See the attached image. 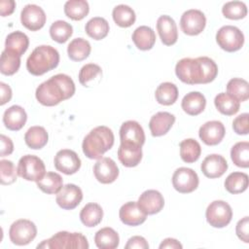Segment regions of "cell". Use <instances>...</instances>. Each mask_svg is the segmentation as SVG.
I'll use <instances>...</instances> for the list:
<instances>
[{"label":"cell","instance_id":"cell-1","mask_svg":"<svg viewBox=\"0 0 249 249\" xmlns=\"http://www.w3.org/2000/svg\"><path fill=\"white\" fill-rule=\"evenodd\" d=\"M175 74L180 81L188 85L208 84L217 77L218 66L208 56L184 57L176 63Z\"/></svg>","mask_w":249,"mask_h":249},{"label":"cell","instance_id":"cell-2","mask_svg":"<svg viewBox=\"0 0 249 249\" xmlns=\"http://www.w3.org/2000/svg\"><path fill=\"white\" fill-rule=\"evenodd\" d=\"M75 84L68 75L56 74L43 82L35 92L36 99L44 106H54L73 96Z\"/></svg>","mask_w":249,"mask_h":249},{"label":"cell","instance_id":"cell-3","mask_svg":"<svg viewBox=\"0 0 249 249\" xmlns=\"http://www.w3.org/2000/svg\"><path fill=\"white\" fill-rule=\"evenodd\" d=\"M113 131L105 125H99L91 129L82 143L83 153L91 160H99L114 145Z\"/></svg>","mask_w":249,"mask_h":249},{"label":"cell","instance_id":"cell-4","mask_svg":"<svg viewBox=\"0 0 249 249\" xmlns=\"http://www.w3.org/2000/svg\"><path fill=\"white\" fill-rule=\"evenodd\" d=\"M59 62V53L56 49L49 45L36 47L26 60L28 72L34 76H41L54 69Z\"/></svg>","mask_w":249,"mask_h":249},{"label":"cell","instance_id":"cell-5","mask_svg":"<svg viewBox=\"0 0 249 249\" xmlns=\"http://www.w3.org/2000/svg\"><path fill=\"white\" fill-rule=\"evenodd\" d=\"M89 242L85 235L81 232H68L65 231H58L49 239L43 240L37 245V248L44 249H63V248H78L88 249Z\"/></svg>","mask_w":249,"mask_h":249},{"label":"cell","instance_id":"cell-6","mask_svg":"<svg viewBox=\"0 0 249 249\" xmlns=\"http://www.w3.org/2000/svg\"><path fill=\"white\" fill-rule=\"evenodd\" d=\"M18 174L27 180L38 182L46 174L44 161L37 156L25 155L21 157L18 163Z\"/></svg>","mask_w":249,"mask_h":249},{"label":"cell","instance_id":"cell-7","mask_svg":"<svg viewBox=\"0 0 249 249\" xmlns=\"http://www.w3.org/2000/svg\"><path fill=\"white\" fill-rule=\"evenodd\" d=\"M216 42L222 50L232 53L242 48L244 35L236 26L224 25L216 33Z\"/></svg>","mask_w":249,"mask_h":249},{"label":"cell","instance_id":"cell-8","mask_svg":"<svg viewBox=\"0 0 249 249\" xmlns=\"http://www.w3.org/2000/svg\"><path fill=\"white\" fill-rule=\"evenodd\" d=\"M206 221L213 228H224L228 226L232 218L231 205L224 200H214L206 208Z\"/></svg>","mask_w":249,"mask_h":249},{"label":"cell","instance_id":"cell-9","mask_svg":"<svg viewBox=\"0 0 249 249\" xmlns=\"http://www.w3.org/2000/svg\"><path fill=\"white\" fill-rule=\"evenodd\" d=\"M37 234V228L33 222L27 219H19L14 222L9 230L11 241L16 245H26L30 243Z\"/></svg>","mask_w":249,"mask_h":249},{"label":"cell","instance_id":"cell-10","mask_svg":"<svg viewBox=\"0 0 249 249\" xmlns=\"http://www.w3.org/2000/svg\"><path fill=\"white\" fill-rule=\"evenodd\" d=\"M198 176L196 172L189 167H179L172 175V185L181 194H189L198 187Z\"/></svg>","mask_w":249,"mask_h":249},{"label":"cell","instance_id":"cell-11","mask_svg":"<svg viewBox=\"0 0 249 249\" xmlns=\"http://www.w3.org/2000/svg\"><path fill=\"white\" fill-rule=\"evenodd\" d=\"M206 25V18L200 10L191 9L183 13L180 19L182 31L190 36L198 35Z\"/></svg>","mask_w":249,"mask_h":249},{"label":"cell","instance_id":"cell-12","mask_svg":"<svg viewBox=\"0 0 249 249\" xmlns=\"http://www.w3.org/2000/svg\"><path fill=\"white\" fill-rule=\"evenodd\" d=\"M56 170L71 175L76 173L81 167V160L76 152L70 149H62L56 153L53 160Z\"/></svg>","mask_w":249,"mask_h":249},{"label":"cell","instance_id":"cell-13","mask_svg":"<svg viewBox=\"0 0 249 249\" xmlns=\"http://www.w3.org/2000/svg\"><path fill=\"white\" fill-rule=\"evenodd\" d=\"M46 14L44 10L35 4H28L24 6L20 13L21 24L31 31L41 29L46 23Z\"/></svg>","mask_w":249,"mask_h":249},{"label":"cell","instance_id":"cell-14","mask_svg":"<svg viewBox=\"0 0 249 249\" xmlns=\"http://www.w3.org/2000/svg\"><path fill=\"white\" fill-rule=\"evenodd\" d=\"M83 199V192L80 187L75 184H66L62 186L56 194V203L65 210L76 208Z\"/></svg>","mask_w":249,"mask_h":249},{"label":"cell","instance_id":"cell-15","mask_svg":"<svg viewBox=\"0 0 249 249\" xmlns=\"http://www.w3.org/2000/svg\"><path fill=\"white\" fill-rule=\"evenodd\" d=\"M93 174L98 182L111 184L119 176V167L111 158H101L94 163Z\"/></svg>","mask_w":249,"mask_h":249},{"label":"cell","instance_id":"cell-16","mask_svg":"<svg viewBox=\"0 0 249 249\" xmlns=\"http://www.w3.org/2000/svg\"><path fill=\"white\" fill-rule=\"evenodd\" d=\"M226 133L225 125L220 121H209L203 124L198 130L199 138L208 146L219 144Z\"/></svg>","mask_w":249,"mask_h":249},{"label":"cell","instance_id":"cell-17","mask_svg":"<svg viewBox=\"0 0 249 249\" xmlns=\"http://www.w3.org/2000/svg\"><path fill=\"white\" fill-rule=\"evenodd\" d=\"M137 203L147 215H154L163 208L164 199L159 191L147 190L140 195Z\"/></svg>","mask_w":249,"mask_h":249},{"label":"cell","instance_id":"cell-18","mask_svg":"<svg viewBox=\"0 0 249 249\" xmlns=\"http://www.w3.org/2000/svg\"><path fill=\"white\" fill-rule=\"evenodd\" d=\"M121 143H131L143 146L145 143V133L143 127L136 121H126L120 128Z\"/></svg>","mask_w":249,"mask_h":249},{"label":"cell","instance_id":"cell-19","mask_svg":"<svg viewBox=\"0 0 249 249\" xmlns=\"http://www.w3.org/2000/svg\"><path fill=\"white\" fill-rule=\"evenodd\" d=\"M121 221L127 226H139L146 221L147 214L139 207L136 201H128L123 204L119 211Z\"/></svg>","mask_w":249,"mask_h":249},{"label":"cell","instance_id":"cell-20","mask_svg":"<svg viewBox=\"0 0 249 249\" xmlns=\"http://www.w3.org/2000/svg\"><path fill=\"white\" fill-rule=\"evenodd\" d=\"M200 168L207 178H219L227 171L228 162L223 156L211 154L202 160Z\"/></svg>","mask_w":249,"mask_h":249},{"label":"cell","instance_id":"cell-21","mask_svg":"<svg viewBox=\"0 0 249 249\" xmlns=\"http://www.w3.org/2000/svg\"><path fill=\"white\" fill-rule=\"evenodd\" d=\"M157 29L161 42L166 46L174 45L178 39V31L175 20L167 16H160L157 20Z\"/></svg>","mask_w":249,"mask_h":249},{"label":"cell","instance_id":"cell-22","mask_svg":"<svg viewBox=\"0 0 249 249\" xmlns=\"http://www.w3.org/2000/svg\"><path fill=\"white\" fill-rule=\"evenodd\" d=\"M142 146L131 143H121L118 149V158L125 167H134L142 160Z\"/></svg>","mask_w":249,"mask_h":249},{"label":"cell","instance_id":"cell-23","mask_svg":"<svg viewBox=\"0 0 249 249\" xmlns=\"http://www.w3.org/2000/svg\"><path fill=\"white\" fill-rule=\"evenodd\" d=\"M27 120L25 110L19 105H13L5 110L3 114V123L5 126L13 131L21 129Z\"/></svg>","mask_w":249,"mask_h":249},{"label":"cell","instance_id":"cell-24","mask_svg":"<svg viewBox=\"0 0 249 249\" xmlns=\"http://www.w3.org/2000/svg\"><path fill=\"white\" fill-rule=\"evenodd\" d=\"M175 123V116L168 112L156 113L149 122V128L153 136L164 135Z\"/></svg>","mask_w":249,"mask_h":249},{"label":"cell","instance_id":"cell-25","mask_svg":"<svg viewBox=\"0 0 249 249\" xmlns=\"http://www.w3.org/2000/svg\"><path fill=\"white\" fill-rule=\"evenodd\" d=\"M181 106L188 115L196 116L205 109L206 99L199 91H191L183 97Z\"/></svg>","mask_w":249,"mask_h":249},{"label":"cell","instance_id":"cell-26","mask_svg":"<svg viewBox=\"0 0 249 249\" xmlns=\"http://www.w3.org/2000/svg\"><path fill=\"white\" fill-rule=\"evenodd\" d=\"M131 39L137 49L148 51L151 50L156 43V34L150 26L141 25L133 31Z\"/></svg>","mask_w":249,"mask_h":249},{"label":"cell","instance_id":"cell-27","mask_svg":"<svg viewBox=\"0 0 249 249\" xmlns=\"http://www.w3.org/2000/svg\"><path fill=\"white\" fill-rule=\"evenodd\" d=\"M94 242L99 249H115L119 246L120 237L114 229L105 227L96 231Z\"/></svg>","mask_w":249,"mask_h":249},{"label":"cell","instance_id":"cell-28","mask_svg":"<svg viewBox=\"0 0 249 249\" xmlns=\"http://www.w3.org/2000/svg\"><path fill=\"white\" fill-rule=\"evenodd\" d=\"M48 132L43 126H31L24 134V141L26 145L33 150L42 149L48 143Z\"/></svg>","mask_w":249,"mask_h":249},{"label":"cell","instance_id":"cell-29","mask_svg":"<svg viewBox=\"0 0 249 249\" xmlns=\"http://www.w3.org/2000/svg\"><path fill=\"white\" fill-rule=\"evenodd\" d=\"M103 218V210L101 206L95 202L86 204L80 212L81 222L89 228L97 226Z\"/></svg>","mask_w":249,"mask_h":249},{"label":"cell","instance_id":"cell-30","mask_svg":"<svg viewBox=\"0 0 249 249\" xmlns=\"http://www.w3.org/2000/svg\"><path fill=\"white\" fill-rule=\"evenodd\" d=\"M91 47L89 42L84 38L73 39L67 47L68 56L73 61H82L86 59L89 55Z\"/></svg>","mask_w":249,"mask_h":249},{"label":"cell","instance_id":"cell-31","mask_svg":"<svg viewBox=\"0 0 249 249\" xmlns=\"http://www.w3.org/2000/svg\"><path fill=\"white\" fill-rule=\"evenodd\" d=\"M29 46L27 35L21 31H14L6 37L5 50L12 51L18 55H22Z\"/></svg>","mask_w":249,"mask_h":249},{"label":"cell","instance_id":"cell-32","mask_svg":"<svg viewBox=\"0 0 249 249\" xmlns=\"http://www.w3.org/2000/svg\"><path fill=\"white\" fill-rule=\"evenodd\" d=\"M214 104L217 110L226 116L236 114L240 107V102L226 92H220L215 96Z\"/></svg>","mask_w":249,"mask_h":249},{"label":"cell","instance_id":"cell-33","mask_svg":"<svg viewBox=\"0 0 249 249\" xmlns=\"http://www.w3.org/2000/svg\"><path fill=\"white\" fill-rule=\"evenodd\" d=\"M155 97L158 103L161 105H171L175 103L178 98V89L173 83H161L155 91Z\"/></svg>","mask_w":249,"mask_h":249},{"label":"cell","instance_id":"cell-34","mask_svg":"<svg viewBox=\"0 0 249 249\" xmlns=\"http://www.w3.org/2000/svg\"><path fill=\"white\" fill-rule=\"evenodd\" d=\"M85 30L90 38L101 40L105 38L109 32V23L104 18L94 17L86 23Z\"/></svg>","mask_w":249,"mask_h":249},{"label":"cell","instance_id":"cell-35","mask_svg":"<svg viewBox=\"0 0 249 249\" xmlns=\"http://www.w3.org/2000/svg\"><path fill=\"white\" fill-rule=\"evenodd\" d=\"M201 154L199 143L193 138H187L180 143V157L183 161L193 163L196 161Z\"/></svg>","mask_w":249,"mask_h":249},{"label":"cell","instance_id":"cell-36","mask_svg":"<svg viewBox=\"0 0 249 249\" xmlns=\"http://www.w3.org/2000/svg\"><path fill=\"white\" fill-rule=\"evenodd\" d=\"M112 17L115 23L121 27H129L135 22L136 19L133 9L124 4L116 6L113 9Z\"/></svg>","mask_w":249,"mask_h":249},{"label":"cell","instance_id":"cell-37","mask_svg":"<svg viewBox=\"0 0 249 249\" xmlns=\"http://www.w3.org/2000/svg\"><path fill=\"white\" fill-rule=\"evenodd\" d=\"M37 187L44 193L49 195L57 194L62 188L63 180L62 177L56 172H47L44 177L39 180Z\"/></svg>","mask_w":249,"mask_h":249},{"label":"cell","instance_id":"cell-38","mask_svg":"<svg viewBox=\"0 0 249 249\" xmlns=\"http://www.w3.org/2000/svg\"><path fill=\"white\" fill-rule=\"evenodd\" d=\"M19 66L20 55L9 50H4L2 52L0 60V71L3 75H14L16 72H18Z\"/></svg>","mask_w":249,"mask_h":249},{"label":"cell","instance_id":"cell-39","mask_svg":"<svg viewBox=\"0 0 249 249\" xmlns=\"http://www.w3.org/2000/svg\"><path fill=\"white\" fill-rule=\"evenodd\" d=\"M227 93L234 97L239 102L246 101L249 98L248 82L241 78H232L227 84Z\"/></svg>","mask_w":249,"mask_h":249},{"label":"cell","instance_id":"cell-40","mask_svg":"<svg viewBox=\"0 0 249 249\" xmlns=\"http://www.w3.org/2000/svg\"><path fill=\"white\" fill-rule=\"evenodd\" d=\"M89 12V3L86 0H69L64 4L66 17L73 20L83 19Z\"/></svg>","mask_w":249,"mask_h":249},{"label":"cell","instance_id":"cell-41","mask_svg":"<svg viewBox=\"0 0 249 249\" xmlns=\"http://www.w3.org/2000/svg\"><path fill=\"white\" fill-rule=\"evenodd\" d=\"M248 187V175L244 172H232L225 180V188L231 194H240Z\"/></svg>","mask_w":249,"mask_h":249},{"label":"cell","instance_id":"cell-42","mask_svg":"<svg viewBox=\"0 0 249 249\" xmlns=\"http://www.w3.org/2000/svg\"><path fill=\"white\" fill-rule=\"evenodd\" d=\"M73 34V27L65 20H55L50 26L52 39L59 44L65 43Z\"/></svg>","mask_w":249,"mask_h":249},{"label":"cell","instance_id":"cell-43","mask_svg":"<svg viewBox=\"0 0 249 249\" xmlns=\"http://www.w3.org/2000/svg\"><path fill=\"white\" fill-rule=\"evenodd\" d=\"M231 158L236 166L247 168L249 166V143L247 141L235 143L231 150Z\"/></svg>","mask_w":249,"mask_h":249},{"label":"cell","instance_id":"cell-44","mask_svg":"<svg viewBox=\"0 0 249 249\" xmlns=\"http://www.w3.org/2000/svg\"><path fill=\"white\" fill-rule=\"evenodd\" d=\"M223 15L230 19H240L246 17L247 7L241 1H230L223 5Z\"/></svg>","mask_w":249,"mask_h":249},{"label":"cell","instance_id":"cell-45","mask_svg":"<svg viewBox=\"0 0 249 249\" xmlns=\"http://www.w3.org/2000/svg\"><path fill=\"white\" fill-rule=\"evenodd\" d=\"M102 75L101 67L95 63H88L84 65L79 72V82L84 87H89L92 81Z\"/></svg>","mask_w":249,"mask_h":249},{"label":"cell","instance_id":"cell-46","mask_svg":"<svg viewBox=\"0 0 249 249\" xmlns=\"http://www.w3.org/2000/svg\"><path fill=\"white\" fill-rule=\"evenodd\" d=\"M18 169H16L13 161L1 160L0 161V182L2 185H11L17 181Z\"/></svg>","mask_w":249,"mask_h":249},{"label":"cell","instance_id":"cell-47","mask_svg":"<svg viewBox=\"0 0 249 249\" xmlns=\"http://www.w3.org/2000/svg\"><path fill=\"white\" fill-rule=\"evenodd\" d=\"M248 113H243L237 116L232 122V128L235 133L239 135H246L249 132V124H248Z\"/></svg>","mask_w":249,"mask_h":249},{"label":"cell","instance_id":"cell-48","mask_svg":"<svg viewBox=\"0 0 249 249\" xmlns=\"http://www.w3.org/2000/svg\"><path fill=\"white\" fill-rule=\"evenodd\" d=\"M235 232L237 237L245 242H249V217L245 216L241 220H239L235 227Z\"/></svg>","mask_w":249,"mask_h":249},{"label":"cell","instance_id":"cell-49","mask_svg":"<svg viewBox=\"0 0 249 249\" xmlns=\"http://www.w3.org/2000/svg\"><path fill=\"white\" fill-rule=\"evenodd\" d=\"M125 249H133V248H137V249H148L149 248V244L147 242V240L143 237V236H139V235H135L130 237L125 246Z\"/></svg>","mask_w":249,"mask_h":249},{"label":"cell","instance_id":"cell-50","mask_svg":"<svg viewBox=\"0 0 249 249\" xmlns=\"http://www.w3.org/2000/svg\"><path fill=\"white\" fill-rule=\"evenodd\" d=\"M1 151H0V156L1 157H6L9 156L13 153L14 151V144L11 138L7 137L4 134H1Z\"/></svg>","mask_w":249,"mask_h":249},{"label":"cell","instance_id":"cell-51","mask_svg":"<svg viewBox=\"0 0 249 249\" xmlns=\"http://www.w3.org/2000/svg\"><path fill=\"white\" fill-rule=\"evenodd\" d=\"M16 8V2L14 0H1L0 1V13L2 17L10 16L14 13Z\"/></svg>","mask_w":249,"mask_h":249},{"label":"cell","instance_id":"cell-52","mask_svg":"<svg viewBox=\"0 0 249 249\" xmlns=\"http://www.w3.org/2000/svg\"><path fill=\"white\" fill-rule=\"evenodd\" d=\"M0 89H1V105H4L5 103L9 102L12 98V89L9 85L1 82L0 83Z\"/></svg>","mask_w":249,"mask_h":249},{"label":"cell","instance_id":"cell-53","mask_svg":"<svg viewBox=\"0 0 249 249\" xmlns=\"http://www.w3.org/2000/svg\"><path fill=\"white\" fill-rule=\"evenodd\" d=\"M182 244L175 238H171V237H168V238H165L162 240V242L160 244V249H165V248H168V249H182Z\"/></svg>","mask_w":249,"mask_h":249}]
</instances>
